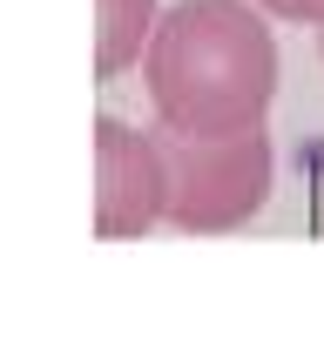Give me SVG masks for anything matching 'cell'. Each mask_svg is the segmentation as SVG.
Segmentation results:
<instances>
[{"label":"cell","mask_w":324,"mask_h":351,"mask_svg":"<svg viewBox=\"0 0 324 351\" xmlns=\"http://www.w3.org/2000/svg\"><path fill=\"white\" fill-rule=\"evenodd\" d=\"M149 108L169 135L264 129L277 101V41L257 0H176L142 54Z\"/></svg>","instance_id":"1"},{"label":"cell","mask_w":324,"mask_h":351,"mask_svg":"<svg viewBox=\"0 0 324 351\" xmlns=\"http://www.w3.org/2000/svg\"><path fill=\"white\" fill-rule=\"evenodd\" d=\"M169 223V149L115 115L95 122V237L136 243Z\"/></svg>","instance_id":"3"},{"label":"cell","mask_w":324,"mask_h":351,"mask_svg":"<svg viewBox=\"0 0 324 351\" xmlns=\"http://www.w3.org/2000/svg\"><path fill=\"white\" fill-rule=\"evenodd\" d=\"M155 0H95V75L115 82L129 75L142 54H149V34H155Z\"/></svg>","instance_id":"4"},{"label":"cell","mask_w":324,"mask_h":351,"mask_svg":"<svg viewBox=\"0 0 324 351\" xmlns=\"http://www.w3.org/2000/svg\"><path fill=\"white\" fill-rule=\"evenodd\" d=\"M169 230L183 237H223L243 230L271 203V182H277V149L264 129L243 135H169Z\"/></svg>","instance_id":"2"},{"label":"cell","mask_w":324,"mask_h":351,"mask_svg":"<svg viewBox=\"0 0 324 351\" xmlns=\"http://www.w3.org/2000/svg\"><path fill=\"white\" fill-rule=\"evenodd\" d=\"M264 14H277V21H304V27H324V0H257Z\"/></svg>","instance_id":"5"},{"label":"cell","mask_w":324,"mask_h":351,"mask_svg":"<svg viewBox=\"0 0 324 351\" xmlns=\"http://www.w3.org/2000/svg\"><path fill=\"white\" fill-rule=\"evenodd\" d=\"M318 61H324V27H318Z\"/></svg>","instance_id":"6"}]
</instances>
